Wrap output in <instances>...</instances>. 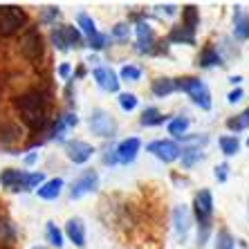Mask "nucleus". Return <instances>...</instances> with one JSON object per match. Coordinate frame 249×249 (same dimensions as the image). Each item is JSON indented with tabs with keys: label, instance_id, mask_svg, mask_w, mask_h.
I'll return each mask as SVG.
<instances>
[{
	"label": "nucleus",
	"instance_id": "f257e3e1",
	"mask_svg": "<svg viewBox=\"0 0 249 249\" xmlns=\"http://www.w3.org/2000/svg\"><path fill=\"white\" fill-rule=\"evenodd\" d=\"M50 106H52V90L45 86L29 88V90L14 97V108L20 115H27V112H43V115H47Z\"/></svg>",
	"mask_w": 249,
	"mask_h": 249
},
{
	"label": "nucleus",
	"instance_id": "f03ea898",
	"mask_svg": "<svg viewBox=\"0 0 249 249\" xmlns=\"http://www.w3.org/2000/svg\"><path fill=\"white\" fill-rule=\"evenodd\" d=\"M29 23V16L18 5H0V38L16 36Z\"/></svg>",
	"mask_w": 249,
	"mask_h": 249
},
{
	"label": "nucleus",
	"instance_id": "7ed1b4c3",
	"mask_svg": "<svg viewBox=\"0 0 249 249\" xmlns=\"http://www.w3.org/2000/svg\"><path fill=\"white\" fill-rule=\"evenodd\" d=\"M18 50H20V54L27 58L29 63L34 65H38L45 58V41H43V36L36 25L25 27L23 36H20V43H18Z\"/></svg>",
	"mask_w": 249,
	"mask_h": 249
},
{
	"label": "nucleus",
	"instance_id": "20e7f679",
	"mask_svg": "<svg viewBox=\"0 0 249 249\" xmlns=\"http://www.w3.org/2000/svg\"><path fill=\"white\" fill-rule=\"evenodd\" d=\"M175 90L186 92L193 99V104L202 110H211V92H209L207 83L197 76H182V79H175Z\"/></svg>",
	"mask_w": 249,
	"mask_h": 249
},
{
	"label": "nucleus",
	"instance_id": "39448f33",
	"mask_svg": "<svg viewBox=\"0 0 249 249\" xmlns=\"http://www.w3.org/2000/svg\"><path fill=\"white\" fill-rule=\"evenodd\" d=\"M146 151L151 153V155H155L160 162L171 164L175 160H180L182 146L175 139H155V142H151V144L146 146Z\"/></svg>",
	"mask_w": 249,
	"mask_h": 249
},
{
	"label": "nucleus",
	"instance_id": "423d86ee",
	"mask_svg": "<svg viewBox=\"0 0 249 249\" xmlns=\"http://www.w3.org/2000/svg\"><path fill=\"white\" fill-rule=\"evenodd\" d=\"M88 126H90V130H92L94 135H99V137H115V133H117L115 117H112L110 112L101 110V108L92 110L90 119H88Z\"/></svg>",
	"mask_w": 249,
	"mask_h": 249
},
{
	"label": "nucleus",
	"instance_id": "0eeeda50",
	"mask_svg": "<svg viewBox=\"0 0 249 249\" xmlns=\"http://www.w3.org/2000/svg\"><path fill=\"white\" fill-rule=\"evenodd\" d=\"M97 186H99V173L92 171V168H86V171L72 182V186H70V197H72V200H79V197L92 193Z\"/></svg>",
	"mask_w": 249,
	"mask_h": 249
},
{
	"label": "nucleus",
	"instance_id": "6e6552de",
	"mask_svg": "<svg viewBox=\"0 0 249 249\" xmlns=\"http://www.w3.org/2000/svg\"><path fill=\"white\" fill-rule=\"evenodd\" d=\"M193 213H196L197 225H207L211 222V215H213V196L209 189H200L193 197Z\"/></svg>",
	"mask_w": 249,
	"mask_h": 249
},
{
	"label": "nucleus",
	"instance_id": "1a4fd4ad",
	"mask_svg": "<svg viewBox=\"0 0 249 249\" xmlns=\"http://www.w3.org/2000/svg\"><path fill=\"white\" fill-rule=\"evenodd\" d=\"M65 153H68V160L74 164H86L90 157L94 155V146L81 142V139H72L65 144Z\"/></svg>",
	"mask_w": 249,
	"mask_h": 249
},
{
	"label": "nucleus",
	"instance_id": "9d476101",
	"mask_svg": "<svg viewBox=\"0 0 249 249\" xmlns=\"http://www.w3.org/2000/svg\"><path fill=\"white\" fill-rule=\"evenodd\" d=\"M142 148L139 137H128L124 142L115 146V155H117V164H133L137 160V153Z\"/></svg>",
	"mask_w": 249,
	"mask_h": 249
},
{
	"label": "nucleus",
	"instance_id": "9b49d317",
	"mask_svg": "<svg viewBox=\"0 0 249 249\" xmlns=\"http://www.w3.org/2000/svg\"><path fill=\"white\" fill-rule=\"evenodd\" d=\"M94 81H97V86L101 88V90H106V92H119V76H117V72L112 68H97L94 70Z\"/></svg>",
	"mask_w": 249,
	"mask_h": 249
},
{
	"label": "nucleus",
	"instance_id": "f8f14e48",
	"mask_svg": "<svg viewBox=\"0 0 249 249\" xmlns=\"http://www.w3.org/2000/svg\"><path fill=\"white\" fill-rule=\"evenodd\" d=\"M20 126L7 117H0V144L2 146H12L20 139Z\"/></svg>",
	"mask_w": 249,
	"mask_h": 249
},
{
	"label": "nucleus",
	"instance_id": "ddd939ff",
	"mask_svg": "<svg viewBox=\"0 0 249 249\" xmlns=\"http://www.w3.org/2000/svg\"><path fill=\"white\" fill-rule=\"evenodd\" d=\"M65 236L70 238V243H74L76 247L86 245V225L81 218H70L65 225Z\"/></svg>",
	"mask_w": 249,
	"mask_h": 249
},
{
	"label": "nucleus",
	"instance_id": "4468645a",
	"mask_svg": "<svg viewBox=\"0 0 249 249\" xmlns=\"http://www.w3.org/2000/svg\"><path fill=\"white\" fill-rule=\"evenodd\" d=\"M173 227L175 233L180 238L182 243L186 240V233H189V227H191V215L186 211V207H175L173 209Z\"/></svg>",
	"mask_w": 249,
	"mask_h": 249
},
{
	"label": "nucleus",
	"instance_id": "2eb2a0df",
	"mask_svg": "<svg viewBox=\"0 0 249 249\" xmlns=\"http://www.w3.org/2000/svg\"><path fill=\"white\" fill-rule=\"evenodd\" d=\"M215 65H225V58L220 56V50L213 45H204L200 56H197V68H215Z\"/></svg>",
	"mask_w": 249,
	"mask_h": 249
},
{
	"label": "nucleus",
	"instance_id": "dca6fc26",
	"mask_svg": "<svg viewBox=\"0 0 249 249\" xmlns=\"http://www.w3.org/2000/svg\"><path fill=\"white\" fill-rule=\"evenodd\" d=\"M63 186H65V182L61 180V178H52V180H45L38 189H36V193H38V197L41 200H56L58 196H61V191H63Z\"/></svg>",
	"mask_w": 249,
	"mask_h": 249
},
{
	"label": "nucleus",
	"instance_id": "f3484780",
	"mask_svg": "<svg viewBox=\"0 0 249 249\" xmlns=\"http://www.w3.org/2000/svg\"><path fill=\"white\" fill-rule=\"evenodd\" d=\"M25 171H18V168H5V171H0V184L5 186V189H12V191L18 193V186L23 184L25 180Z\"/></svg>",
	"mask_w": 249,
	"mask_h": 249
},
{
	"label": "nucleus",
	"instance_id": "a211bd4d",
	"mask_svg": "<svg viewBox=\"0 0 249 249\" xmlns=\"http://www.w3.org/2000/svg\"><path fill=\"white\" fill-rule=\"evenodd\" d=\"M20 122L32 130V133H43L50 124V117L43 115V112H27V115H20Z\"/></svg>",
	"mask_w": 249,
	"mask_h": 249
},
{
	"label": "nucleus",
	"instance_id": "6ab92c4d",
	"mask_svg": "<svg viewBox=\"0 0 249 249\" xmlns=\"http://www.w3.org/2000/svg\"><path fill=\"white\" fill-rule=\"evenodd\" d=\"M166 43H182V45H196V32L186 29L184 25H175L168 34Z\"/></svg>",
	"mask_w": 249,
	"mask_h": 249
},
{
	"label": "nucleus",
	"instance_id": "aec40b11",
	"mask_svg": "<svg viewBox=\"0 0 249 249\" xmlns=\"http://www.w3.org/2000/svg\"><path fill=\"white\" fill-rule=\"evenodd\" d=\"M233 36L238 41L249 38V16H245L240 7H236V12H233Z\"/></svg>",
	"mask_w": 249,
	"mask_h": 249
},
{
	"label": "nucleus",
	"instance_id": "412c9836",
	"mask_svg": "<svg viewBox=\"0 0 249 249\" xmlns=\"http://www.w3.org/2000/svg\"><path fill=\"white\" fill-rule=\"evenodd\" d=\"M16 240V227L12 220H7L5 215H0V247H12Z\"/></svg>",
	"mask_w": 249,
	"mask_h": 249
},
{
	"label": "nucleus",
	"instance_id": "4be33fe9",
	"mask_svg": "<svg viewBox=\"0 0 249 249\" xmlns=\"http://www.w3.org/2000/svg\"><path fill=\"white\" fill-rule=\"evenodd\" d=\"M164 122H166V115H162V112H160V108H155V106L146 108V110L142 112V117H139V124H142L144 128L162 126Z\"/></svg>",
	"mask_w": 249,
	"mask_h": 249
},
{
	"label": "nucleus",
	"instance_id": "5701e85b",
	"mask_svg": "<svg viewBox=\"0 0 249 249\" xmlns=\"http://www.w3.org/2000/svg\"><path fill=\"white\" fill-rule=\"evenodd\" d=\"M151 90L155 97H168V94L175 92V79H168V76H157L155 81L151 83Z\"/></svg>",
	"mask_w": 249,
	"mask_h": 249
},
{
	"label": "nucleus",
	"instance_id": "b1692460",
	"mask_svg": "<svg viewBox=\"0 0 249 249\" xmlns=\"http://www.w3.org/2000/svg\"><path fill=\"white\" fill-rule=\"evenodd\" d=\"M189 126H191V122H189V117H173L171 122H168V135H173L175 139H182L186 137V133H189Z\"/></svg>",
	"mask_w": 249,
	"mask_h": 249
},
{
	"label": "nucleus",
	"instance_id": "393cba45",
	"mask_svg": "<svg viewBox=\"0 0 249 249\" xmlns=\"http://www.w3.org/2000/svg\"><path fill=\"white\" fill-rule=\"evenodd\" d=\"M182 25H184L186 29H191V32L197 29V25H200V12H197L196 5L182 7Z\"/></svg>",
	"mask_w": 249,
	"mask_h": 249
},
{
	"label": "nucleus",
	"instance_id": "a878e982",
	"mask_svg": "<svg viewBox=\"0 0 249 249\" xmlns=\"http://www.w3.org/2000/svg\"><path fill=\"white\" fill-rule=\"evenodd\" d=\"M76 29H79L86 38H90V36L97 34V25H94L92 16H90V14H86V12L76 14Z\"/></svg>",
	"mask_w": 249,
	"mask_h": 249
},
{
	"label": "nucleus",
	"instance_id": "bb28decb",
	"mask_svg": "<svg viewBox=\"0 0 249 249\" xmlns=\"http://www.w3.org/2000/svg\"><path fill=\"white\" fill-rule=\"evenodd\" d=\"M218 146H220V151L225 153L227 157L236 155V153L240 151V142H238L236 135H222V137L218 139Z\"/></svg>",
	"mask_w": 249,
	"mask_h": 249
},
{
	"label": "nucleus",
	"instance_id": "cd10ccee",
	"mask_svg": "<svg viewBox=\"0 0 249 249\" xmlns=\"http://www.w3.org/2000/svg\"><path fill=\"white\" fill-rule=\"evenodd\" d=\"M45 182V175L41 173V171H34V173H27L25 175L23 184L18 186V191H36L38 186Z\"/></svg>",
	"mask_w": 249,
	"mask_h": 249
},
{
	"label": "nucleus",
	"instance_id": "c85d7f7f",
	"mask_svg": "<svg viewBox=\"0 0 249 249\" xmlns=\"http://www.w3.org/2000/svg\"><path fill=\"white\" fill-rule=\"evenodd\" d=\"M182 166H186V168H191L193 164H197V162H202L204 160V153L200 151V148H182Z\"/></svg>",
	"mask_w": 249,
	"mask_h": 249
},
{
	"label": "nucleus",
	"instance_id": "c756f323",
	"mask_svg": "<svg viewBox=\"0 0 249 249\" xmlns=\"http://www.w3.org/2000/svg\"><path fill=\"white\" fill-rule=\"evenodd\" d=\"M63 36H65L68 47H81L83 41H86V38H83V34L74 27V25H65V27H63Z\"/></svg>",
	"mask_w": 249,
	"mask_h": 249
},
{
	"label": "nucleus",
	"instance_id": "7c9ffc66",
	"mask_svg": "<svg viewBox=\"0 0 249 249\" xmlns=\"http://www.w3.org/2000/svg\"><path fill=\"white\" fill-rule=\"evenodd\" d=\"M119 81H130V83H137L139 79H142V68H137V65L133 63H126L122 70H119Z\"/></svg>",
	"mask_w": 249,
	"mask_h": 249
},
{
	"label": "nucleus",
	"instance_id": "2f4dec72",
	"mask_svg": "<svg viewBox=\"0 0 249 249\" xmlns=\"http://www.w3.org/2000/svg\"><path fill=\"white\" fill-rule=\"evenodd\" d=\"M45 238H47V243L52 245V247H56V249L63 247V231H61V229H58L54 222H47V227H45Z\"/></svg>",
	"mask_w": 249,
	"mask_h": 249
},
{
	"label": "nucleus",
	"instance_id": "473e14b6",
	"mask_svg": "<svg viewBox=\"0 0 249 249\" xmlns=\"http://www.w3.org/2000/svg\"><path fill=\"white\" fill-rule=\"evenodd\" d=\"M215 249H236V240L225 227L218 229V233H215Z\"/></svg>",
	"mask_w": 249,
	"mask_h": 249
},
{
	"label": "nucleus",
	"instance_id": "72a5a7b5",
	"mask_svg": "<svg viewBox=\"0 0 249 249\" xmlns=\"http://www.w3.org/2000/svg\"><path fill=\"white\" fill-rule=\"evenodd\" d=\"M86 43H88V47H90L92 52H101V50H106V47H108V43H110V36L104 34V32H97V34L90 36Z\"/></svg>",
	"mask_w": 249,
	"mask_h": 249
},
{
	"label": "nucleus",
	"instance_id": "f704fd0d",
	"mask_svg": "<svg viewBox=\"0 0 249 249\" xmlns=\"http://www.w3.org/2000/svg\"><path fill=\"white\" fill-rule=\"evenodd\" d=\"M227 128L229 130H233V133H240V130H247L249 128V117L245 115V112H240V115H233L227 119Z\"/></svg>",
	"mask_w": 249,
	"mask_h": 249
},
{
	"label": "nucleus",
	"instance_id": "c9c22d12",
	"mask_svg": "<svg viewBox=\"0 0 249 249\" xmlns=\"http://www.w3.org/2000/svg\"><path fill=\"white\" fill-rule=\"evenodd\" d=\"M117 101H119V108H122L124 112H133L139 104L137 94H133V92H119V99H117Z\"/></svg>",
	"mask_w": 249,
	"mask_h": 249
},
{
	"label": "nucleus",
	"instance_id": "e433bc0d",
	"mask_svg": "<svg viewBox=\"0 0 249 249\" xmlns=\"http://www.w3.org/2000/svg\"><path fill=\"white\" fill-rule=\"evenodd\" d=\"M50 41H52V45L56 47L58 52H68L70 50L68 43H65V36H63V27H52V32H50Z\"/></svg>",
	"mask_w": 249,
	"mask_h": 249
},
{
	"label": "nucleus",
	"instance_id": "4c0bfd02",
	"mask_svg": "<svg viewBox=\"0 0 249 249\" xmlns=\"http://www.w3.org/2000/svg\"><path fill=\"white\" fill-rule=\"evenodd\" d=\"M112 38L119 43H126L128 38H130V25L128 23H117L115 27H112Z\"/></svg>",
	"mask_w": 249,
	"mask_h": 249
},
{
	"label": "nucleus",
	"instance_id": "58836bf2",
	"mask_svg": "<svg viewBox=\"0 0 249 249\" xmlns=\"http://www.w3.org/2000/svg\"><path fill=\"white\" fill-rule=\"evenodd\" d=\"M61 16V9L58 7H45L41 12V23L43 25H54V20Z\"/></svg>",
	"mask_w": 249,
	"mask_h": 249
},
{
	"label": "nucleus",
	"instance_id": "ea45409f",
	"mask_svg": "<svg viewBox=\"0 0 249 249\" xmlns=\"http://www.w3.org/2000/svg\"><path fill=\"white\" fill-rule=\"evenodd\" d=\"M209 236H211V222H207V225H197V247H204L209 240Z\"/></svg>",
	"mask_w": 249,
	"mask_h": 249
},
{
	"label": "nucleus",
	"instance_id": "a19ab883",
	"mask_svg": "<svg viewBox=\"0 0 249 249\" xmlns=\"http://www.w3.org/2000/svg\"><path fill=\"white\" fill-rule=\"evenodd\" d=\"M227 178H229V164L222 162L215 166V180L218 182H227Z\"/></svg>",
	"mask_w": 249,
	"mask_h": 249
},
{
	"label": "nucleus",
	"instance_id": "79ce46f5",
	"mask_svg": "<svg viewBox=\"0 0 249 249\" xmlns=\"http://www.w3.org/2000/svg\"><path fill=\"white\" fill-rule=\"evenodd\" d=\"M61 119H63L65 128H74L76 124H79V117H76V112H65V115H61Z\"/></svg>",
	"mask_w": 249,
	"mask_h": 249
},
{
	"label": "nucleus",
	"instance_id": "37998d69",
	"mask_svg": "<svg viewBox=\"0 0 249 249\" xmlns=\"http://www.w3.org/2000/svg\"><path fill=\"white\" fill-rule=\"evenodd\" d=\"M56 74L61 76V79H65V81H70V76H72V65L70 63H61L56 70Z\"/></svg>",
	"mask_w": 249,
	"mask_h": 249
},
{
	"label": "nucleus",
	"instance_id": "c03bdc74",
	"mask_svg": "<svg viewBox=\"0 0 249 249\" xmlns=\"http://www.w3.org/2000/svg\"><path fill=\"white\" fill-rule=\"evenodd\" d=\"M104 164H106V166H115V164H117L115 148H106V153H104Z\"/></svg>",
	"mask_w": 249,
	"mask_h": 249
},
{
	"label": "nucleus",
	"instance_id": "a18cd8bd",
	"mask_svg": "<svg viewBox=\"0 0 249 249\" xmlns=\"http://www.w3.org/2000/svg\"><path fill=\"white\" fill-rule=\"evenodd\" d=\"M243 97H245L243 88H233L231 92H229V97H227V101H229V104H238V101H240Z\"/></svg>",
	"mask_w": 249,
	"mask_h": 249
},
{
	"label": "nucleus",
	"instance_id": "49530a36",
	"mask_svg": "<svg viewBox=\"0 0 249 249\" xmlns=\"http://www.w3.org/2000/svg\"><path fill=\"white\" fill-rule=\"evenodd\" d=\"M157 9H160L162 14H166V16H175V14H178V7L175 5H160Z\"/></svg>",
	"mask_w": 249,
	"mask_h": 249
},
{
	"label": "nucleus",
	"instance_id": "de8ad7c7",
	"mask_svg": "<svg viewBox=\"0 0 249 249\" xmlns=\"http://www.w3.org/2000/svg\"><path fill=\"white\" fill-rule=\"evenodd\" d=\"M25 166H32V164H36L38 162V153H29V155H25Z\"/></svg>",
	"mask_w": 249,
	"mask_h": 249
},
{
	"label": "nucleus",
	"instance_id": "09e8293b",
	"mask_svg": "<svg viewBox=\"0 0 249 249\" xmlns=\"http://www.w3.org/2000/svg\"><path fill=\"white\" fill-rule=\"evenodd\" d=\"M83 76H86V68H83V65H79V68H76V72H74V79H83Z\"/></svg>",
	"mask_w": 249,
	"mask_h": 249
},
{
	"label": "nucleus",
	"instance_id": "8fccbe9b",
	"mask_svg": "<svg viewBox=\"0 0 249 249\" xmlns=\"http://www.w3.org/2000/svg\"><path fill=\"white\" fill-rule=\"evenodd\" d=\"M229 81H231L233 86H238V83L243 81V76H229Z\"/></svg>",
	"mask_w": 249,
	"mask_h": 249
},
{
	"label": "nucleus",
	"instance_id": "3c124183",
	"mask_svg": "<svg viewBox=\"0 0 249 249\" xmlns=\"http://www.w3.org/2000/svg\"><path fill=\"white\" fill-rule=\"evenodd\" d=\"M245 115H247V117H249V108H247V110H245Z\"/></svg>",
	"mask_w": 249,
	"mask_h": 249
},
{
	"label": "nucleus",
	"instance_id": "603ef678",
	"mask_svg": "<svg viewBox=\"0 0 249 249\" xmlns=\"http://www.w3.org/2000/svg\"><path fill=\"white\" fill-rule=\"evenodd\" d=\"M247 146H249V137H247Z\"/></svg>",
	"mask_w": 249,
	"mask_h": 249
}]
</instances>
